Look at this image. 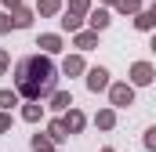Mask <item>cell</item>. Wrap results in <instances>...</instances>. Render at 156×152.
Wrapping results in <instances>:
<instances>
[{
  "label": "cell",
  "instance_id": "obj_2",
  "mask_svg": "<svg viewBox=\"0 0 156 152\" xmlns=\"http://www.w3.org/2000/svg\"><path fill=\"white\" fill-rule=\"evenodd\" d=\"M102 83H105V73H102V69H98V73H91V87H102Z\"/></svg>",
  "mask_w": 156,
  "mask_h": 152
},
{
  "label": "cell",
  "instance_id": "obj_1",
  "mask_svg": "<svg viewBox=\"0 0 156 152\" xmlns=\"http://www.w3.org/2000/svg\"><path fill=\"white\" fill-rule=\"evenodd\" d=\"M18 87L22 94L40 98V94H51L55 91V65L47 58H26L18 65Z\"/></svg>",
  "mask_w": 156,
  "mask_h": 152
}]
</instances>
